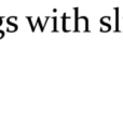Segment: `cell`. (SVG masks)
<instances>
[{"label":"cell","mask_w":123,"mask_h":119,"mask_svg":"<svg viewBox=\"0 0 123 119\" xmlns=\"http://www.w3.org/2000/svg\"><path fill=\"white\" fill-rule=\"evenodd\" d=\"M3 36H4V33L2 32V30H0V39H1Z\"/></svg>","instance_id":"cell-1"},{"label":"cell","mask_w":123,"mask_h":119,"mask_svg":"<svg viewBox=\"0 0 123 119\" xmlns=\"http://www.w3.org/2000/svg\"><path fill=\"white\" fill-rule=\"evenodd\" d=\"M1 24H2V17H0V26H1Z\"/></svg>","instance_id":"cell-2"}]
</instances>
